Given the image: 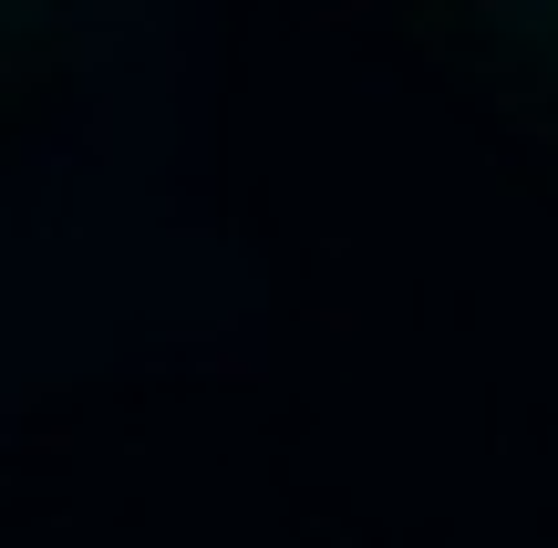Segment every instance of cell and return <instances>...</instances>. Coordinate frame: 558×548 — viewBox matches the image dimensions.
Returning <instances> with one entry per match:
<instances>
[{"label": "cell", "mask_w": 558, "mask_h": 548, "mask_svg": "<svg viewBox=\"0 0 558 548\" xmlns=\"http://www.w3.org/2000/svg\"><path fill=\"white\" fill-rule=\"evenodd\" d=\"M445 11H456L486 52L518 62V73L558 103V0H445Z\"/></svg>", "instance_id": "1"}]
</instances>
